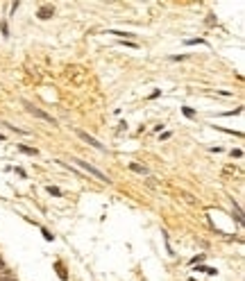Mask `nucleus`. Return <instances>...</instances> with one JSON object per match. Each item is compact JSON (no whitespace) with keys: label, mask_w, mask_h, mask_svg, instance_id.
Returning <instances> with one entry per match:
<instances>
[{"label":"nucleus","mask_w":245,"mask_h":281,"mask_svg":"<svg viewBox=\"0 0 245 281\" xmlns=\"http://www.w3.org/2000/svg\"><path fill=\"white\" fill-rule=\"evenodd\" d=\"M73 161H75V166H80V168H82V170L86 172V175H93L95 179H100V181H107V184H109V181H111L109 177H107V175H104V172H100V170H98L95 166H91V163H89V161H82V159H73Z\"/></svg>","instance_id":"f257e3e1"},{"label":"nucleus","mask_w":245,"mask_h":281,"mask_svg":"<svg viewBox=\"0 0 245 281\" xmlns=\"http://www.w3.org/2000/svg\"><path fill=\"white\" fill-rule=\"evenodd\" d=\"M25 107H27V111H30L34 118H39V120H43V122H50V125H55V118L52 116H48L45 111H41V109H36V107H32V104H27L25 102Z\"/></svg>","instance_id":"f03ea898"},{"label":"nucleus","mask_w":245,"mask_h":281,"mask_svg":"<svg viewBox=\"0 0 245 281\" xmlns=\"http://www.w3.org/2000/svg\"><path fill=\"white\" fill-rule=\"evenodd\" d=\"M75 134H77V136H80V138H82L84 143H89L91 148H95V150H104V145H102L100 141H98V138L89 136V134H86V132H82V129H75Z\"/></svg>","instance_id":"7ed1b4c3"},{"label":"nucleus","mask_w":245,"mask_h":281,"mask_svg":"<svg viewBox=\"0 0 245 281\" xmlns=\"http://www.w3.org/2000/svg\"><path fill=\"white\" fill-rule=\"evenodd\" d=\"M130 170L136 172V175H141V177H148L150 175V170L145 168V166H139V163H130Z\"/></svg>","instance_id":"20e7f679"},{"label":"nucleus","mask_w":245,"mask_h":281,"mask_svg":"<svg viewBox=\"0 0 245 281\" xmlns=\"http://www.w3.org/2000/svg\"><path fill=\"white\" fill-rule=\"evenodd\" d=\"M52 12H55L52 7H41L39 9V18H41V21H48V18L52 16Z\"/></svg>","instance_id":"39448f33"},{"label":"nucleus","mask_w":245,"mask_h":281,"mask_svg":"<svg viewBox=\"0 0 245 281\" xmlns=\"http://www.w3.org/2000/svg\"><path fill=\"white\" fill-rule=\"evenodd\" d=\"M18 150L25 152V154H30V157H36V154H39V150H36V148H27V145H18Z\"/></svg>","instance_id":"423d86ee"},{"label":"nucleus","mask_w":245,"mask_h":281,"mask_svg":"<svg viewBox=\"0 0 245 281\" xmlns=\"http://www.w3.org/2000/svg\"><path fill=\"white\" fill-rule=\"evenodd\" d=\"M48 193H50V195H55V197H59V195H61V190L57 188V186H48Z\"/></svg>","instance_id":"0eeeda50"},{"label":"nucleus","mask_w":245,"mask_h":281,"mask_svg":"<svg viewBox=\"0 0 245 281\" xmlns=\"http://www.w3.org/2000/svg\"><path fill=\"white\" fill-rule=\"evenodd\" d=\"M186 45H195V43H204V39H186Z\"/></svg>","instance_id":"6e6552de"},{"label":"nucleus","mask_w":245,"mask_h":281,"mask_svg":"<svg viewBox=\"0 0 245 281\" xmlns=\"http://www.w3.org/2000/svg\"><path fill=\"white\" fill-rule=\"evenodd\" d=\"M182 111H184V116H189V118H193V109H189V107H184Z\"/></svg>","instance_id":"1a4fd4ad"},{"label":"nucleus","mask_w":245,"mask_h":281,"mask_svg":"<svg viewBox=\"0 0 245 281\" xmlns=\"http://www.w3.org/2000/svg\"><path fill=\"white\" fill-rule=\"evenodd\" d=\"M43 238H45V240H52V238H55V236H52V234H50V231H45V229H43Z\"/></svg>","instance_id":"9d476101"},{"label":"nucleus","mask_w":245,"mask_h":281,"mask_svg":"<svg viewBox=\"0 0 245 281\" xmlns=\"http://www.w3.org/2000/svg\"><path fill=\"white\" fill-rule=\"evenodd\" d=\"M232 157H236V159H241V157H243V152H241V150H234V152H232Z\"/></svg>","instance_id":"9b49d317"},{"label":"nucleus","mask_w":245,"mask_h":281,"mask_svg":"<svg viewBox=\"0 0 245 281\" xmlns=\"http://www.w3.org/2000/svg\"><path fill=\"white\" fill-rule=\"evenodd\" d=\"M3 34H5V36H9V27H7V23H3Z\"/></svg>","instance_id":"f8f14e48"},{"label":"nucleus","mask_w":245,"mask_h":281,"mask_svg":"<svg viewBox=\"0 0 245 281\" xmlns=\"http://www.w3.org/2000/svg\"><path fill=\"white\" fill-rule=\"evenodd\" d=\"M0 272H7V268H5V263H3V258H0Z\"/></svg>","instance_id":"ddd939ff"}]
</instances>
